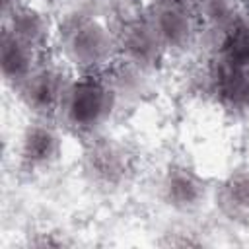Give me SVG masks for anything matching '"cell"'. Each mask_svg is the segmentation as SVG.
<instances>
[{"label": "cell", "instance_id": "obj_9", "mask_svg": "<svg viewBox=\"0 0 249 249\" xmlns=\"http://www.w3.org/2000/svg\"><path fill=\"white\" fill-rule=\"evenodd\" d=\"M218 212L235 226H249V165L237 167L214 187Z\"/></svg>", "mask_w": 249, "mask_h": 249}, {"label": "cell", "instance_id": "obj_4", "mask_svg": "<svg viewBox=\"0 0 249 249\" xmlns=\"http://www.w3.org/2000/svg\"><path fill=\"white\" fill-rule=\"evenodd\" d=\"M132 169V156L124 144L113 138H89L84 152V173L88 181L101 189L121 187Z\"/></svg>", "mask_w": 249, "mask_h": 249}, {"label": "cell", "instance_id": "obj_8", "mask_svg": "<svg viewBox=\"0 0 249 249\" xmlns=\"http://www.w3.org/2000/svg\"><path fill=\"white\" fill-rule=\"evenodd\" d=\"M115 39L117 51L123 54L124 62L136 68L138 72H152L160 68L165 49L150 27V23L146 21V18L124 21Z\"/></svg>", "mask_w": 249, "mask_h": 249}, {"label": "cell", "instance_id": "obj_16", "mask_svg": "<svg viewBox=\"0 0 249 249\" xmlns=\"http://www.w3.org/2000/svg\"><path fill=\"white\" fill-rule=\"evenodd\" d=\"M152 2H167V4H181V6H189L195 10L196 0H152Z\"/></svg>", "mask_w": 249, "mask_h": 249}, {"label": "cell", "instance_id": "obj_10", "mask_svg": "<svg viewBox=\"0 0 249 249\" xmlns=\"http://www.w3.org/2000/svg\"><path fill=\"white\" fill-rule=\"evenodd\" d=\"M37 51L39 49L23 43L10 31H2V78L14 91H18L39 66Z\"/></svg>", "mask_w": 249, "mask_h": 249}, {"label": "cell", "instance_id": "obj_7", "mask_svg": "<svg viewBox=\"0 0 249 249\" xmlns=\"http://www.w3.org/2000/svg\"><path fill=\"white\" fill-rule=\"evenodd\" d=\"M146 21L158 35L165 53L185 51L195 37V10L181 4L152 2L146 12Z\"/></svg>", "mask_w": 249, "mask_h": 249}, {"label": "cell", "instance_id": "obj_15", "mask_svg": "<svg viewBox=\"0 0 249 249\" xmlns=\"http://www.w3.org/2000/svg\"><path fill=\"white\" fill-rule=\"evenodd\" d=\"M23 4H25V0H2V16H8L12 10H16Z\"/></svg>", "mask_w": 249, "mask_h": 249}, {"label": "cell", "instance_id": "obj_12", "mask_svg": "<svg viewBox=\"0 0 249 249\" xmlns=\"http://www.w3.org/2000/svg\"><path fill=\"white\" fill-rule=\"evenodd\" d=\"M4 29L35 49H41L49 39V19L27 4L4 16Z\"/></svg>", "mask_w": 249, "mask_h": 249}, {"label": "cell", "instance_id": "obj_17", "mask_svg": "<svg viewBox=\"0 0 249 249\" xmlns=\"http://www.w3.org/2000/svg\"><path fill=\"white\" fill-rule=\"evenodd\" d=\"M241 2H243V6H245V4H249V0H241Z\"/></svg>", "mask_w": 249, "mask_h": 249}, {"label": "cell", "instance_id": "obj_2", "mask_svg": "<svg viewBox=\"0 0 249 249\" xmlns=\"http://www.w3.org/2000/svg\"><path fill=\"white\" fill-rule=\"evenodd\" d=\"M60 47L74 68L91 74L117 51V39L99 19L78 14L60 27Z\"/></svg>", "mask_w": 249, "mask_h": 249}, {"label": "cell", "instance_id": "obj_5", "mask_svg": "<svg viewBox=\"0 0 249 249\" xmlns=\"http://www.w3.org/2000/svg\"><path fill=\"white\" fill-rule=\"evenodd\" d=\"M70 84L66 72L56 64H39L25 84L16 91L35 119L56 121L64 91Z\"/></svg>", "mask_w": 249, "mask_h": 249}, {"label": "cell", "instance_id": "obj_14", "mask_svg": "<svg viewBox=\"0 0 249 249\" xmlns=\"http://www.w3.org/2000/svg\"><path fill=\"white\" fill-rule=\"evenodd\" d=\"M220 60L237 70H249V21L243 19L222 39Z\"/></svg>", "mask_w": 249, "mask_h": 249}, {"label": "cell", "instance_id": "obj_1", "mask_svg": "<svg viewBox=\"0 0 249 249\" xmlns=\"http://www.w3.org/2000/svg\"><path fill=\"white\" fill-rule=\"evenodd\" d=\"M115 97L117 93L113 86L91 74L70 80L56 115V123L74 136L93 138L111 117Z\"/></svg>", "mask_w": 249, "mask_h": 249}, {"label": "cell", "instance_id": "obj_11", "mask_svg": "<svg viewBox=\"0 0 249 249\" xmlns=\"http://www.w3.org/2000/svg\"><path fill=\"white\" fill-rule=\"evenodd\" d=\"M214 93L220 105L235 115H249V70H237L218 60Z\"/></svg>", "mask_w": 249, "mask_h": 249}, {"label": "cell", "instance_id": "obj_13", "mask_svg": "<svg viewBox=\"0 0 249 249\" xmlns=\"http://www.w3.org/2000/svg\"><path fill=\"white\" fill-rule=\"evenodd\" d=\"M195 14L210 31L228 35L237 23L243 21L241 0H196Z\"/></svg>", "mask_w": 249, "mask_h": 249}, {"label": "cell", "instance_id": "obj_6", "mask_svg": "<svg viewBox=\"0 0 249 249\" xmlns=\"http://www.w3.org/2000/svg\"><path fill=\"white\" fill-rule=\"evenodd\" d=\"M62 154V138L53 121L35 119L29 123L18 142V167L23 173H41L53 167Z\"/></svg>", "mask_w": 249, "mask_h": 249}, {"label": "cell", "instance_id": "obj_3", "mask_svg": "<svg viewBox=\"0 0 249 249\" xmlns=\"http://www.w3.org/2000/svg\"><path fill=\"white\" fill-rule=\"evenodd\" d=\"M214 183L200 175L195 167L183 161H173L165 167L160 181L161 200L181 214L200 210L214 195Z\"/></svg>", "mask_w": 249, "mask_h": 249}]
</instances>
